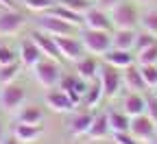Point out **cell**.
Wrapping results in <instances>:
<instances>
[{
  "instance_id": "26",
  "label": "cell",
  "mask_w": 157,
  "mask_h": 144,
  "mask_svg": "<svg viewBox=\"0 0 157 144\" xmlns=\"http://www.w3.org/2000/svg\"><path fill=\"white\" fill-rule=\"evenodd\" d=\"M135 64H140V66H146V64H157V42L142 48V50H137L135 53Z\"/></svg>"
},
{
  "instance_id": "1",
  "label": "cell",
  "mask_w": 157,
  "mask_h": 144,
  "mask_svg": "<svg viewBox=\"0 0 157 144\" xmlns=\"http://www.w3.org/2000/svg\"><path fill=\"white\" fill-rule=\"evenodd\" d=\"M109 18L113 29H137V24H140V11L129 0H120L109 11Z\"/></svg>"
},
{
  "instance_id": "18",
  "label": "cell",
  "mask_w": 157,
  "mask_h": 144,
  "mask_svg": "<svg viewBox=\"0 0 157 144\" xmlns=\"http://www.w3.org/2000/svg\"><path fill=\"white\" fill-rule=\"evenodd\" d=\"M109 133H111V129H109V120H107V114H96L85 135H87L90 140H103V138H107Z\"/></svg>"
},
{
  "instance_id": "2",
  "label": "cell",
  "mask_w": 157,
  "mask_h": 144,
  "mask_svg": "<svg viewBox=\"0 0 157 144\" xmlns=\"http://www.w3.org/2000/svg\"><path fill=\"white\" fill-rule=\"evenodd\" d=\"M81 42L85 53L90 55H103L111 48V31H98V29H83Z\"/></svg>"
},
{
  "instance_id": "42",
  "label": "cell",
  "mask_w": 157,
  "mask_h": 144,
  "mask_svg": "<svg viewBox=\"0 0 157 144\" xmlns=\"http://www.w3.org/2000/svg\"><path fill=\"white\" fill-rule=\"evenodd\" d=\"M155 94H157V90H155Z\"/></svg>"
},
{
  "instance_id": "39",
  "label": "cell",
  "mask_w": 157,
  "mask_h": 144,
  "mask_svg": "<svg viewBox=\"0 0 157 144\" xmlns=\"http://www.w3.org/2000/svg\"><path fill=\"white\" fill-rule=\"evenodd\" d=\"M135 2H142V5H153V2H157V0H135Z\"/></svg>"
},
{
  "instance_id": "9",
  "label": "cell",
  "mask_w": 157,
  "mask_h": 144,
  "mask_svg": "<svg viewBox=\"0 0 157 144\" xmlns=\"http://www.w3.org/2000/svg\"><path fill=\"white\" fill-rule=\"evenodd\" d=\"M83 26L85 29H98V31H111L113 29L109 11H105L101 7H90L83 13Z\"/></svg>"
},
{
  "instance_id": "10",
  "label": "cell",
  "mask_w": 157,
  "mask_h": 144,
  "mask_svg": "<svg viewBox=\"0 0 157 144\" xmlns=\"http://www.w3.org/2000/svg\"><path fill=\"white\" fill-rule=\"evenodd\" d=\"M24 15L15 9H5L0 13V35H15L17 31L24 29Z\"/></svg>"
},
{
  "instance_id": "23",
  "label": "cell",
  "mask_w": 157,
  "mask_h": 144,
  "mask_svg": "<svg viewBox=\"0 0 157 144\" xmlns=\"http://www.w3.org/2000/svg\"><path fill=\"white\" fill-rule=\"evenodd\" d=\"M92 120H94V114L92 111H81V114H74L72 120H70V133L72 135H85L90 125H92Z\"/></svg>"
},
{
  "instance_id": "20",
  "label": "cell",
  "mask_w": 157,
  "mask_h": 144,
  "mask_svg": "<svg viewBox=\"0 0 157 144\" xmlns=\"http://www.w3.org/2000/svg\"><path fill=\"white\" fill-rule=\"evenodd\" d=\"M42 57H44L42 50L37 48V44L33 42V39H29V42H22V46H20V61H22L26 68H33Z\"/></svg>"
},
{
  "instance_id": "28",
  "label": "cell",
  "mask_w": 157,
  "mask_h": 144,
  "mask_svg": "<svg viewBox=\"0 0 157 144\" xmlns=\"http://www.w3.org/2000/svg\"><path fill=\"white\" fill-rule=\"evenodd\" d=\"M20 74V64L17 61H11V64H5L0 66V83L7 85V83H13Z\"/></svg>"
},
{
  "instance_id": "8",
  "label": "cell",
  "mask_w": 157,
  "mask_h": 144,
  "mask_svg": "<svg viewBox=\"0 0 157 144\" xmlns=\"http://www.w3.org/2000/svg\"><path fill=\"white\" fill-rule=\"evenodd\" d=\"M55 42H57V48L61 53V57L68 61H78L85 53L83 42L74 35H59V37H55Z\"/></svg>"
},
{
  "instance_id": "35",
  "label": "cell",
  "mask_w": 157,
  "mask_h": 144,
  "mask_svg": "<svg viewBox=\"0 0 157 144\" xmlns=\"http://www.w3.org/2000/svg\"><path fill=\"white\" fill-rule=\"evenodd\" d=\"M11 61H15V55H13V50L0 44V66H5V64H11Z\"/></svg>"
},
{
  "instance_id": "13",
  "label": "cell",
  "mask_w": 157,
  "mask_h": 144,
  "mask_svg": "<svg viewBox=\"0 0 157 144\" xmlns=\"http://www.w3.org/2000/svg\"><path fill=\"white\" fill-rule=\"evenodd\" d=\"M122 85L129 92H144V90H148L146 83H144V79H142V72H140V66H137V64H131V66L124 68V72H122Z\"/></svg>"
},
{
  "instance_id": "16",
  "label": "cell",
  "mask_w": 157,
  "mask_h": 144,
  "mask_svg": "<svg viewBox=\"0 0 157 144\" xmlns=\"http://www.w3.org/2000/svg\"><path fill=\"white\" fill-rule=\"evenodd\" d=\"M13 135L20 140V144H33L44 135V127L42 125H24V122H17Z\"/></svg>"
},
{
  "instance_id": "11",
  "label": "cell",
  "mask_w": 157,
  "mask_h": 144,
  "mask_svg": "<svg viewBox=\"0 0 157 144\" xmlns=\"http://www.w3.org/2000/svg\"><path fill=\"white\" fill-rule=\"evenodd\" d=\"M33 42L37 44L39 50H42V55H46L48 59H55V61L63 59L61 53H59V48H57V42H55L52 35H48V33H44V31L37 29V31L33 33Z\"/></svg>"
},
{
  "instance_id": "43",
  "label": "cell",
  "mask_w": 157,
  "mask_h": 144,
  "mask_svg": "<svg viewBox=\"0 0 157 144\" xmlns=\"http://www.w3.org/2000/svg\"><path fill=\"white\" fill-rule=\"evenodd\" d=\"M155 90H157V88H155Z\"/></svg>"
},
{
  "instance_id": "19",
  "label": "cell",
  "mask_w": 157,
  "mask_h": 144,
  "mask_svg": "<svg viewBox=\"0 0 157 144\" xmlns=\"http://www.w3.org/2000/svg\"><path fill=\"white\" fill-rule=\"evenodd\" d=\"M76 64V74L81 76V79H85V81H94L96 76H98V61L94 59V57H81L78 61H74Z\"/></svg>"
},
{
  "instance_id": "27",
  "label": "cell",
  "mask_w": 157,
  "mask_h": 144,
  "mask_svg": "<svg viewBox=\"0 0 157 144\" xmlns=\"http://www.w3.org/2000/svg\"><path fill=\"white\" fill-rule=\"evenodd\" d=\"M140 26L157 37V9H146L144 13H140Z\"/></svg>"
},
{
  "instance_id": "24",
  "label": "cell",
  "mask_w": 157,
  "mask_h": 144,
  "mask_svg": "<svg viewBox=\"0 0 157 144\" xmlns=\"http://www.w3.org/2000/svg\"><path fill=\"white\" fill-rule=\"evenodd\" d=\"M107 120H109V129L111 133H118V131H129V122H131V116H127L124 111H107Z\"/></svg>"
},
{
  "instance_id": "40",
  "label": "cell",
  "mask_w": 157,
  "mask_h": 144,
  "mask_svg": "<svg viewBox=\"0 0 157 144\" xmlns=\"http://www.w3.org/2000/svg\"><path fill=\"white\" fill-rule=\"evenodd\" d=\"M2 138H5V135H2V125H0V142H2Z\"/></svg>"
},
{
  "instance_id": "38",
  "label": "cell",
  "mask_w": 157,
  "mask_h": 144,
  "mask_svg": "<svg viewBox=\"0 0 157 144\" xmlns=\"http://www.w3.org/2000/svg\"><path fill=\"white\" fill-rule=\"evenodd\" d=\"M0 7H2V9H15L13 0H0Z\"/></svg>"
},
{
  "instance_id": "21",
  "label": "cell",
  "mask_w": 157,
  "mask_h": 144,
  "mask_svg": "<svg viewBox=\"0 0 157 144\" xmlns=\"http://www.w3.org/2000/svg\"><path fill=\"white\" fill-rule=\"evenodd\" d=\"M46 13H50V15H57L59 20H63V22H68V24H72V26H83V15L81 13H76V11H72V9H68V7H63V5H55L52 9H48Z\"/></svg>"
},
{
  "instance_id": "5",
  "label": "cell",
  "mask_w": 157,
  "mask_h": 144,
  "mask_svg": "<svg viewBox=\"0 0 157 144\" xmlns=\"http://www.w3.org/2000/svg\"><path fill=\"white\" fill-rule=\"evenodd\" d=\"M98 81H101L105 98H113V96H118V92L122 90V72H118V68H113L109 64L98 68Z\"/></svg>"
},
{
  "instance_id": "30",
  "label": "cell",
  "mask_w": 157,
  "mask_h": 144,
  "mask_svg": "<svg viewBox=\"0 0 157 144\" xmlns=\"http://www.w3.org/2000/svg\"><path fill=\"white\" fill-rule=\"evenodd\" d=\"M157 42V37L153 35V33H148V31H137L135 33V44H133V53H137V50H142V48H146V46H151V44H155Z\"/></svg>"
},
{
  "instance_id": "6",
  "label": "cell",
  "mask_w": 157,
  "mask_h": 144,
  "mask_svg": "<svg viewBox=\"0 0 157 144\" xmlns=\"http://www.w3.org/2000/svg\"><path fill=\"white\" fill-rule=\"evenodd\" d=\"M129 131H131V135L137 140V142H144V144H148V142H153L155 138H157V125L146 116V114H140V116H133L131 118V122H129Z\"/></svg>"
},
{
  "instance_id": "14",
  "label": "cell",
  "mask_w": 157,
  "mask_h": 144,
  "mask_svg": "<svg viewBox=\"0 0 157 144\" xmlns=\"http://www.w3.org/2000/svg\"><path fill=\"white\" fill-rule=\"evenodd\" d=\"M46 105H48L52 111H57V114H66V111H72V109L76 107L63 90H52V92H48V94H46Z\"/></svg>"
},
{
  "instance_id": "22",
  "label": "cell",
  "mask_w": 157,
  "mask_h": 144,
  "mask_svg": "<svg viewBox=\"0 0 157 144\" xmlns=\"http://www.w3.org/2000/svg\"><path fill=\"white\" fill-rule=\"evenodd\" d=\"M17 122L24 125H42L44 122V109L37 105H26L17 109Z\"/></svg>"
},
{
  "instance_id": "34",
  "label": "cell",
  "mask_w": 157,
  "mask_h": 144,
  "mask_svg": "<svg viewBox=\"0 0 157 144\" xmlns=\"http://www.w3.org/2000/svg\"><path fill=\"white\" fill-rule=\"evenodd\" d=\"M113 142L116 144H140L131 135V131H118V133H113Z\"/></svg>"
},
{
  "instance_id": "32",
  "label": "cell",
  "mask_w": 157,
  "mask_h": 144,
  "mask_svg": "<svg viewBox=\"0 0 157 144\" xmlns=\"http://www.w3.org/2000/svg\"><path fill=\"white\" fill-rule=\"evenodd\" d=\"M57 2L68 7V9H72V11H76V13H81V15L92 7V0H57Z\"/></svg>"
},
{
  "instance_id": "31",
  "label": "cell",
  "mask_w": 157,
  "mask_h": 144,
  "mask_svg": "<svg viewBox=\"0 0 157 144\" xmlns=\"http://www.w3.org/2000/svg\"><path fill=\"white\" fill-rule=\"evenodd\" d=\"M55 5H57V0H24V7L29 11H35V13H46Z\"/></svg>"
},
{
  "instance_id": "29",
  "label": "cell",
  "mask_w": 157,
  "mask_h": 144,
  "mask_svg": "<svg viewBox=\"0 0 157 144\" xmlns=\"http://www.w3.org/2000/svg\"><path fill=\"white\" fill-rule=\"evenodd\" d=\"M140 66V64H137ZM140 72H142V79L148 90H155L157 88V64H146V66H140Z\"/></svg>"
},
{
  "instance_id": "7",
  "label": "cell",
  "mask_w": 157,
  "mask_h": 144,
  "mask_svg": "<svg viewBox=\"0 0 157 144\" xmlns=\"http://www.w3.org/2000/svg\"><path fill=\"white\" fill-rule=\"evenodd\" d=\"M37 29L44 31L52 37H59V35H72L76 26L63 22V20H59L57 15H50V13H42L37 18Z\"/></svg>"
},
{
  "instance_id": "12",
  "label": "cell",
  "mask_w": 157,
  "mask_h": 144,
  "mask_svg": "<svg viewBox=\"0 0 157 144\" xmlns=\"http://www.w3.org/2000/svg\"><path fill=\"white\" fill-rule=\"evenodd\" d=\"M103 61L118 70H124L127 66L135 64V55L133 50H120V48H109L107 53H103Z\"/></svg>"
},
{
  "instance_id": "37",
  "label": "cell",
  "mask_w": 157,
  "mask_h": 144,
  "mask_svg": "<svg viewBox=\"0 0 157 144\" xmlns=\"http://www.w3.org/2000/svg\"><path fill=\"white\" fill-rule=\"evenodd\" d=\"M0 144H20V140L15 138V135H11V138H2V142Z\"/></svg>"
},
{
  "instance_id": "15",
  "label": "cell",
  "mask_w": 157,
  "mask_h": 144,
  "mask_svg": "<svg viewBox=\"0 0 157 144\" xmlns=\"http://www.w3.org/2000/svg\"><path fill=\"white\" fill-rule=\"evenodd\" d=\"M122 111L131 118L140 116V114H146V96L142 92H129L122 98Z\"/></svg>"
},
{
  "instance_id": "33",
  "label": "cell",
  "mask_w": 157,
  "mask_h": 144,
  "mask_svg": "<svg viewBox=\"0 0 157 144\" xmlns=\"http://www.w3.org/2000/svg\"><path fill=\"white\" fill-rule=\"evenodd\" d=\"M146 116L157 125V94H148L146 96Z\"/></svg>"
},
{
  "instance_id": "25",
  "label": "cell",
  "mask_w": 157,
  "mask_h": 144,
  "mask_svg": "<svg viewBox=\"0 0 157 144\" xmlns=\"http://www.w3.org/2000/svg\"><path fill=\"white\" fill-rule=\"evenodd\" d=\"M92 83V81H90ZM101 98H103V88H101V81H96V83H92V85H87V92L83 94V103L87 107H96L98 103H101Z\"/></svg>"
},
{
  "instance_id": "4",
  "label": "cell",
  "mask_w": 157,
  "mask_h": 144,
  "mask_svg": "<svg viewBox=\"0 0 157 144\" xmlns=\"http://www.w3.org/2000/svg\"><path fill=\"white\" fill-rule=\"evenodd\" d=\"M26 100V90L17 83H7L0 90V109H5L7 114H15Z\"/></svg>"
},
{
  "instance_id": "36",
  "label": "cell",
  "mask_w": 157,
  "mask_h": 144,
  "mask_svg": "<svg viewBox=\"0 0 157 144\" xmlns=\"http://www.w3.org/2000/svg\"><path fill=\"white\" fill-rule=\"evenodd\" d=\"M120 0H94V5L96 7H101V9H105V11H111Z\"/></svg>"
},
{
  "instance_id": "17",
  "label": "cell",
  "mask_w": 157,
  "mask_h": 144,
  "mask_svg": "<svg viewBox=\"0 0 157 144\" xmlns=\"http://www.w3.org/2000/svg\"><path fill=\"white\" fill-rule=\"evenodd\" d=\"M135 29H116L111 33V48H120V50H133L135 44Z\"/></svg>"
},
{
  "instance_id": "41",
  "label": "cell",
  "mask_w": 157,
  "mask_h": 144,
  "mask_svg": "<svg viewBox=\"0 0 157 144\" xmlns=\"http://www.w3.org/2000/svg\"><path fill=\"white\" fill-rule=\"evenodd\" d=\"M148 144H157V142H148Z\"/></svg>"
},
{
  "instance_id": "3",
  "label": "cell",
  "mask_w": 157,
  "mask_h": 144,
  "mask_svg": "<svg viewBox=\"0 0 157 144\" xmlns=\"http://www.w3.org/2000/svg\"><path fill=\"white\" fill-rule=\"evenodd\" d=\"M33 72H35L37 83L46 90L59 85V81H61V68H59V64L55 59H39L33 66Z\"/></svg>"
}]
</instances>
